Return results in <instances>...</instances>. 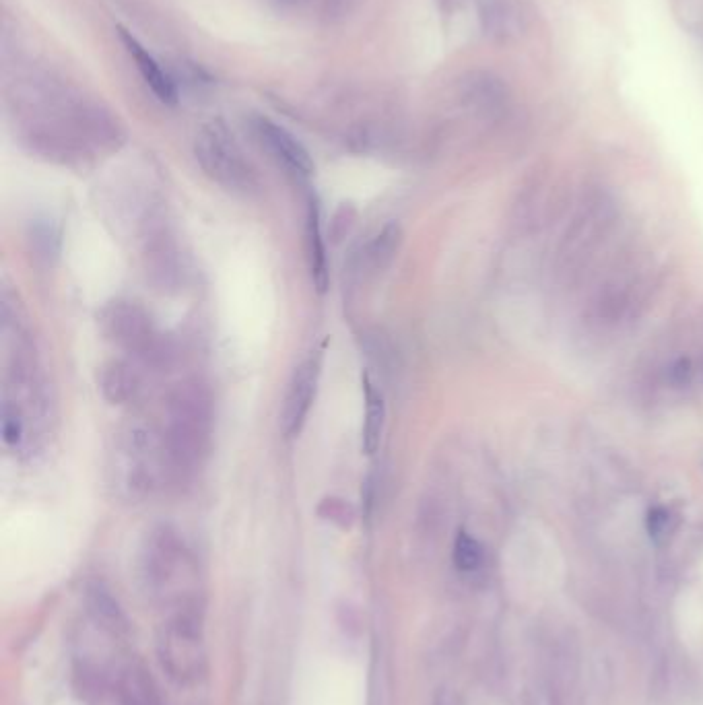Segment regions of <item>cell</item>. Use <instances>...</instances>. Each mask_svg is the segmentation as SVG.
Listing matches in <instances>:
<instances>
[{
  "label": "cell",
  "instance_id": "1",
  "mask_svg": "<svg viewBox=\"0 0 703 705\" xmlns=\"http://www.w3.org/2000/svg\"><path fill=\"white\" fill-rule=\"evenodd\" d=\"M3 347H5V388H3V440L19 450L31 442L33 433L46 419L48 398L40 363L31 341L19 322L3 308Z\"/></svg>",
  "mask_w": 703,
  "mask_h": 705
},
{
  "label": "cell",
  "instance_id": "2",
  "mask_svg": "<svg viewBox=\"0 0 703 705\" xmlns=\"http://www.w3.org/2000/svg\"><path fill=\"white\" fill-rule=\"evenodd\" d=\"M141 580L163 615L205 609L198 559L172 526H157L147 534L141 549Z\"/></svg>",
  "mask_w": 703,
  "mask_h": 705
},
{
  "label": "cell",
  "instance_id": "3",
  "mask_svg": "<svg viewBox=\"0 0 703 705\" xmlns=\"http://www.w3.org/2000/svg\"><path fill=\"white\" fill-rule=\"evenodd\" d=\"M215 427L213 398L205 384L196 380L178 384L165 407L163 444L174 477H190L205 464Z\"/></svg>",
  "mask_w": 703,
  "mask_h": 705
},
{
  "label": "cell",
  "instance_id": "4",
  "mask_svg": "<svg viewBox=\"0 0 703 705\" xmlns=\"http://www.w3.org/2000/svg\"><path fill=\"white\" fill-rule=\"evenodd\" d=\"M110 473L112 483L122 497L130 501L153 497L167 479H174L163 435L147 425H130L122 429L112 452Z\"/></svg>",
  "mask_w": 703,
  "mask_h": 705
},
{
  "label": "cell",
  "instance_id": "5",
  "mask_svg": "<svg viewBox=\"0 0 703 705\" xmlns=\"http://www.w3.org/2000/svg\"><path fill=\"white\" fill-rule=\"evenodd\" d=\"M157 658L163 673L180 687H190L205 677V609L163 615L157 627Z\"/></svg>",
  "mask_w": 703,
  "mask_h": 705
},
{
  "label": "cell",
  "instance_id": "6",
  "mask_svg": "<svg viewBox=\"0 0 703 705\" xmlns=\"http://www.w3.org/2000/svg\"><path fill=\"white\" fill-rule=\"evenodd\" d=\"M194 155L200 170L221 188L236 194H252L258 188L254 167L223 120H211L198 130Z\"/></svg>",
  "mask_w": 703,
  "mask_h": 705
},
{
  "label": "cell",
  "instance_id": "7",
  "mask_svg": "<svg viewBox=\"0 0 703 705\" xmlns=\"http://www.w3.org/2000/svg\"><path fill=\"white\" fill-rule=\"evenodd\" d=\"M104 337L143 363L165 359V339L157 330L151 314L137 301L116 299L99 314Z\"/></svg>",
  "mask_w": 703,
  "mask_h": 705
},
{
  "label": "cell",
  "instance_id": "8",
  "mask_svg": "<svg viewBox=\"0 0 703 705\" xmlns=\"http://www.w3.org/2000/svg\"><path fill=\"white\" fill-rule=\"evenodd\" d=\"M322 376V351H312L301 361L289 380L285 394V405L281 411V429L285 438H295L304 429L312 405L316 400L318 384Z\"/></svg>",
  "mask_w": 703,
  "mask_h": 705
},
{
  "label": "cell",
  "instance_id": "9",
  "mask_svg": "<svg viewBox=\"0 0 703 705\" xmlns=\"http://www.w3.org/2000/svg\"><path fill=\"white\" fill-rule=\"evenodd\" d=\"M254 128L260 141L266 145V149H269L275 155V159L283 163L289 172L301 178H308L314 174V161L308 149L301 145L289 130L275 124L269 118H256Z\"/></svg>",
  "mask_w": 703,
  "mask_h": 705
},
{
  "label": "cell",
  "instance_id": "10",
  "mask_svg": "<svg viewBox=\"0 0 703 705\" xmlns=\"http://www.w3.org/2000/svg\"><path fill=\"white\" fill-rule=\"evenodd\" d=\"M120 40L130 54V58L135 60L137 69L147 83V87L153 91V95L165 106H174L178 102V87L176 81L163 71V66L157 62V58L135 38L132 33L124 27H120Z\"/></svg>",
  "mask_w": 703,
  "mask_h": 705
},
{
  "label": "cell",
  "instance_id": "11",
  "mask_svg": "<svg viewBox=\"0 0 703 705\" xmlns=\"http://www.w3.org/2000/svg\"><path fill=\"white\" fill-rule=\"evenodd\" d=\"M99 390L112 405H128L141 392V376L128 361L114 359L99 369Z\"/></svg>",
  "mask_w": 703,
  "mask_h": 705
},
{
  "label": "cell",
  "instance_id": "12",
  "mask_svg": "<svg viewBox=\"0 0 703 705\" xmlns=\"http://www.w3.org/2000/svg\"><path fill=\"white\" fill-rule=\"evenodd\" d=\"M306 252H308V266L310 275L320 293L328 287V258L326 246L322 238V225H320V207L314 198L308 200V215H306Z\"/></svg>",
  "mask_w": 703,
  "mask_h": 705
},
{
  "label": "cell",
  "instance_id": "13",
  "mask_svg": "<svg viewBox=\"0 0 703 705\" xmlns=\"http://www.w3.org/2000/svg\"><path fill=\"white\" fill-rule=\"evenodd\" d=\"M363 400H365V421H363V450L374 454L380 448L384 423H386V402L382 390L374 384L370 374L361 378Z\"/></svg>",
  "mask_w": 703,
  "mask_h": 705
},
{
  "label": "cell",
  "instance_id": "14",
  "mask_svg": "<svg viewBox=\"0 0 703 705\" xmlns=\"http://www.w3.org/2000/svg\"><path fill=\"white\" fill-rule=\"evenodd\" d=\"M118 695L122 705H159L151 679L137 664H128L122 668Z\"/></svg>",
  "mask_w": 703,
  "mask_h": 705
},
{
  "label": "cell",
  "instance_id": "15",
  "mask_svg": "<svg viewBox=\"0 0 703 705\" xmlns=\"http://www.w3.org/2000/svg\"><path fill=\"white\" fill-rule=\"evenodd\" d=\"M466 95L481 112H499L506 104V85L497 77L481 73L466 81Z\"/></svg>",
  "mask_w": 703,
  "mask_h": 705
},
{
  "label": "cell",
  "instance_id": "16",
  "mask_svg": "<svg viewBox=\"0 0 703 705\" xmlns=\"http://www.w3.org/2000/svg\"><path fill=\"white\" fill-rule=\"evenodd\" d=\"M477 7L485 33L504 40L514 25V0H477Z\"/></svg>",
  "mask_w": 703,
  "mask_h": 705
},
{
  "label": "cell",
  "instance_id": "17",
  "mask_svg": "<svg viewBox=\"0 0 703 705\" xmlns=\"http://www.w3.org/2000/svg\"><path fill=\"white\" fill-rule=\"evenodd\" d=\"M400 238H403V233H400V227L390 223L386 225L376 238L374 242L367 246V252H365V258H367V264H370L372 271H382V268H386L390 264V260L394 258L398 246H400Z\"/></svg>",
  "mask_w": 703,
  "mask_h": 705
},
{
  "label": "cell",
  "instance_id": "18",
  "mask_svg": "<svg viewBox=\"0 0 703 705\" xmlns=\"http://www.w3.org/2000/svg\"><path fill=\"white\" fill-rule=\"evenodd\" d=\"M483 547L475 539L473 534H468L464 530L458 532L456 543H454V565L460 572H475L483 563Z\"/></svg>",
  "mask_w": 703,
  "mask_h": 705
},
{
  "label": "cell",
  "instance_id": "19",
  "mask_svg": "<svg viewBox=\"0 0 703 705\" xmlns=\"http://www.w3.org/2000/svg\"><path fill=\"white\" fill-rule=\"evenodd\" d=\"M675 516L671 510H666V508H654L650 510L648 514V520H646V526H648V534H650V539L656 541V543H664L668 536L673 534L675 530Z\"/></svg>",
  "mask_w": 703,
  "mask_h": 705
},
{
  "label": "cell",
  "instance_id": "20",
  "mask_svg": "<svg viewBox=\"0 0 703 705\" xmlns=\"http://www.w3.org/2000/svg\"><path fill=\"white\" fill-rule=\"evenodd\" d=\"M33 246L40 252L38 256H44L46 260H50V256H54L58 252V233L50 227V225H38L33 229Z\"/></svg>",
  "mask_w": 703,
  "mask_h": 705
},
{
  "label": "cell",
  "instance_id": "21",
  "mask_svg": "<svg viewBox=\"0 0 703 705\" xmlns=\"http://www.w3.org/2000/svg\"><path fill=\"white\" fill-rule=\"evenodd\" d=\"M668 384L673 388H687L693 382V363L687 357L675 359L668 365Z\"/></svg>",
  "mask_w": 703,
  "mask_h": 705
}]
</instances>
